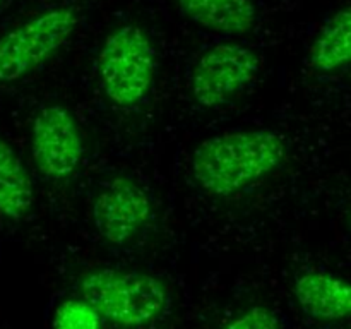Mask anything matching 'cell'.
Returning a JSON list of instances; mask_svg holds the SVG:
<instances>
[{
	"label": "cell",
	"mask_w": 351,
	"mask_h": 329,
	"mask_svg": "<svg viewBox=\"0 0 351 329\" xmlns=\"http://www.w3.org/2000/svg\"><path fill=\"white\" fill-rule=\"evenodd\" d=\"M285 158L287 143L278 132L233 130L199 143L192 153L191 170L206 194L228 197L274 173Z\"/></svg>",
	"instance_id": "obj_1"
},
{
	"label": "cell",
	"mask_w": 351,
	"mask_h": 329,
	"mask_svg": "<svg viewBox=\"0 0 351 329\" xmlns=\"http://www.w3.org/2000/svg\"><path fill=\"white\" fill-rule=\"evenodd\" d=\"M77 287L79 297L89 302L103 321L123 329L153 324L168 305L163 281L143 271L99 267L86 273Z\"/></svg>",
	"instance_id": "obj_2"
},
{
	"label": "cell",
	"mask_w": 351,
	"mask_h": 329,
	"mask_svg": "<svg viewBox=\"0 0 351 329\" xmlns=\"http://www.w3.org/2000/svg\"><path fill=\"white\" fill-rule=\"evenodd\" d=\"M96 65L106 98L120 108H134L153 88L156 50L143 27L125 24L105 38Z\"/></svg>",
	"instance_id": "obj_3"
},
{
	"label": "cell",
	"mask_w": 351,
	"mask_h": 329,
	"mask_svg": "<svg viewBox=\"0 0 351 329\" xmlns=\"http://www.w3.org/2000/svg\"><path fill=\"white\" fill-rule=\"evenodd\" d=\"M79 17L71 7H51L0 36V82H16L40 69L69 41Z\"/></svg>",
	"instance_id": "obj_4"
},
{
	"label": "cell",
	"mask_w": 351,
	"mask_h": 329,
	"mask_svg": "<svg viewBox=\"0 0 351 329\" xmlns=\"http://www.w3.org/2000/svg\"><path fill=\"white\" fill-rule=\"evenodd\" d=\"M256 50L235 41H221L199 55L191 74V91L202 108H216L239 95L257 77Z\"/></svg>",
	"instance_id": "obj_5"
},
{
	"label": "cell",
	"mask_w": 351,
	"mask_h": 329,
	"mask_svg": "<svg viewBox=\"0 0 351 329\" xmlns=\"http://www.w3.org/2000/svg\"><path fill=\"white\" fill-rule=\"evenodd\" d=\"M31 154L48 180L72 177L84 156V137L74 113L64 105L43 106L31 125Z\"/></svg>",
	"instance_id": "obj_6"
},
{
	"label": "cell",
	"mask_w": 351,
	"mask_h": 329,
	"mask_svg": "<svg viewBox=\"0 0 351 329\" xmlns=\"http://www.w3.org/2000/svg\"><path fill=\"white\" fill-rule=\"evenodd\" d=\"M93 223L105 242L125 245L132 242L153 218V201L146 188L129 177H115L96 194Z\"/></svg>",
	"instance_id": "obj_7"
},
{
	"label": "cell",
	"mask_w": 351,
	"mask_h": 329,
	"mask_svg": "<svg viewBox=\"0 0 351 329\" xmlns=\"http://www.w3.org/2000/svg\"><path fill=\"white\" fill-rule=\"evenodd\" d=\"M293 297L304 314L319 322H341L351 319V281L321 269L298 274Z\"/></svg>",
	"instance_id": "obj_8"
},
{
	"label": "cell",
	"mask_w": 351,
	"mask_h": 329,
	"mask_svg": "<svg viewBox=\"0 0 351 329\" xmlns=\"http://www.w3.org/2000/svg\"><path fill=\"white\" fill-rule=\"evenodd\" d=\"M185 16L213 33L245 34L256 26L252 0H177Z\"/></svg>",
	"instance_id": "obj_9"
},
{
	"label": "cell",
	"mask_w": 351,
	"mask_h": 329,
	"mask_svg": "<svg viewBox=\"0 0 351 329\" xmlns=\"http://www.w3.org/2000/svg\"><path fill=\"white\" fill-rule=\"evenodd\" d=\"M308 65L319 74L351 67V5L332 14L308 48Z\"/></svg>",
	"instance_id": "obj_10"
},
{
	"label": "cell",
	"mask_w": 351,
	"mask_h": 329,
	"mask_svg": "<svg viewBox=\"0 0 351 329\" xmlns=\"http://www.w3.org/2000/svg\"><path fill=\"white\" fill-rule=\"evenodd\" d=\"M34 202L27 168L9 143L0 139V216L12 221L26 218Z\"/></svg>",
	"instance_id": "obj_11"
},
{
	"label": "cell",
	"mask_w": 351,
	"mask_h": 329,
	"mask_svg": "<svg viewBox=\"0 0 351 329\" xmlns=\"http://www.w3.org/2000/svg\"><path fill=\"white\" fill-rule=\"evenodd\" d=\"M53 329H101L103 319L84 298L62 302L53 314Z\"/></svg>",
	"instance_id": "obj_12"
},
{
	"label": "cell",
	"mask_w": 351,
	"mask_h": 329,
	"mask_svg": "<svg viewBox=\"0 0 351 329\" xmlns=\"http://www.w3.org/2000/svg\"><path fill=\"white\" fill-rule=\"evenodd\" d=\"M221 329H283V326L271 308L254 305L230 319Z\"/></svg>",
	"instance_id": "obj_13"
},
{
	"label": "cell",
	"mask_w": 351,
	"mask_h": 329,
	"mask_svg": "<svg viewBox=\"0 0 351 329\" xmlns=\"http://www.w3.org/2000/svg\"><path fill=\"white\" fill-rule=\"evenodd\" d=\"M0 2H2V0H0Z\"/></svg>",
	"instance_id": "obj_14"
}]
</instances>
